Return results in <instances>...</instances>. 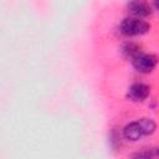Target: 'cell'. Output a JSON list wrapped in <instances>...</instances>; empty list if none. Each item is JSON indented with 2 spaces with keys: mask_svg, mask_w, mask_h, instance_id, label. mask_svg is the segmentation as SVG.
Returning <instances> with one entry per match:
<instances>
[{
  "mask_svg": "<svg viewBox=\"0 0 159 159\" xmlns=\"http://www.w3.org/2000/svg\"><path fill=\"white\" fill-rule=\"evenodd\" d=\"M150 29V25L142 20L140 17H127L124 19L120 25H119V30L124 36H138V35H143L145 32H148Z\"/></svg>",
  "mask_w": 159,
  "mask_h": 159,
  "instance_id": "obj_1",
  "label": "cell"
},
{
  "mask_svg": "<svg viewBox=\"0 0 159 159\" xmlns=\"http://www.w3.org/2000/svg\"><path fill=\"white\" fill-rule=\"evenodd\" d=\"M158 63V58L150 53H139L132 60L133 67L140 73H149L152 72Z\"/></svg>",
  "mask_w": 159,
  "mask_h": 159,
  "instance_id": "obj_2",
  "label": "cell"
},
{
  "mask_svg": "<svg viewBox=\"0 0 159 159\" xmlns=\"http://www.w3.org/2000/svg\"><path fill=\"white\" fill-rule=\"evenodd\" d=\"M149 87L144 83H133L127 91V98L133 102H143L149 96Z\"/></svg>",
  "mask_w": 159,
  "mask_h": 159,
  "instance_id": "obj_3",
  "label": "cell"
},
{
  "mask_svg": "<svg viewBox=\"0 0 159 159\" xmlns=\"http://www.w3.org/2000/svg\"><path fill=\"white\" fill-rule=\"evenodd\" d=\"M128 11L135 17H145L150 14V6L145 0H130L128 2Z\"/></svg>",
  "mask_w": 159,
  "mask_h": 159,
  "instance_id": "obj_4",
  "label": "cell"
},
{
  "mask_svg": "<svg viewBox=\"0 0 159 159\" xmlns=\"http://www.w3.org/2000/svg\"><path fill=\"white\" fill-rule=\"evenodd\" d=\"M143 135H144V132H143V128H142V124H140L139 120L130 122L129 124H127L123 128V137L128 140L135 142Z\"/></svg>",
  "mask_w": 159,
  "mask_h": 159,
  "instance_id": "obj_5",
  "label": "cell"
},
{
  "mask_svg": "<svg viewBox=\"0 0 159 159\" xmlns=\"http://www.w3.org/2000/svg\"><path fill=\"white\" fill-rule=\"evenodd\" d=\"M122 52L123 55L127 57V58H130L133 60L137 55H139L142 51H140V46L135 42H125L123 46H122Z\"/></svg>",
  "mask_w": 159,
  "mask_h": 159,
  "instance_id": "obj_6",
  "label": "cell"
},
{
  "mask_svg": "<svg viewBox=\"0 0 159 159\" xmlns=\"http://www.w3.org/2000/svg\"><path fill=\"white\" fill-rule=\"evenodd\" d=\"M139 122H140V124H142L144 135H148V134L154 133L157 125H155V123H154L153 119H150V118H142V119H139Z\"/></svg>",
  "mask_w": 159,
  "mask_h": 159,
  "instance_id": "obj_7",
  "label": "cell"
},
{
  "mask_svg": "<svg viewBox=\"0 0 159 159\" xmlns=\"http://www.w3.org/2000/svg\"><path fill=\"white\" fill-rule=\"evenodd\" d=\"M154 155H155V153L153 149H150V150L148 149L145 152H138L137 154H134V157H138V158H152Z\"/></svg>",
  "mask_w": 159,
  "mask_h": 159,
  "instance_id": "obj_8",
  "label": "cell"
},
{
  "mask_svg": "<svg viewBox=\"0 0 159 159\" xmlns=\"http://www.w3.org/2000/svg\"><path fill=\"white\" fill-rule=\"evenodd\" d=\"M154 5H155V7L159 10V0H154Z\"/></svg>",
  "mask_w": 159,
  "mask_h": 159,
  "instance_id": "obj_9",
  "label": "cell"
},
{
  "mask_svg": "<svg viewBox=\"0 0 159 159\" xmlns=\"http://www.w3.org/2000/svg\"><path fill=\"white\" fill-rule=\"evenodd\" d=\"M158 155H159V148H158Z\"/></svg>",
  "mask_w": 159,
  "mask_h": 159,
  "instance_id": "obj_10",
  "label": "cell"
}]
</instances>
